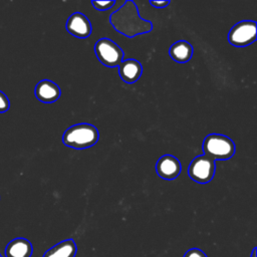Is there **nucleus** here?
Returning a JSON list of instances; mask_svg holds the SVG:
<instances>
[{
	"label": "nucleus",
	"mask_w": 257,
	"mask_h": 257,
	"mask_svg": "<svg viewBox=\"0 0 257 257\" xmlns=\"http://www.w3.org/2000/svg\"><path fill=\"white\" fill-rule=\"evenodd\" d=\"M230 44L236 47H244L252 44L256 40V22L243 20L236 23L228 33Z\"/></svg>",
	"instance_id": "nucleus-6"
},
{
	"label": "nucleus",
	"mask_w": 257,
	"mask_h": 257,
	"mask_svg": "<svg viewBox=\"0 0 257 257\" xmlns=\"http://www.w3.org/2000/svg\"><path fill=\"white\" fill-rule=\"evenodd\" d=\"M117 67L120 78L126 83H134L139 80L143 72V66L137 59L122 60Z\"/></svg>",
	"instance_id": "nucleus-10"
},
{
	"label": "nucleus",
	"mask_w": 257,
	"mask_h": 257,
	"mask_svg": "<svg viewBox=\"0 0 257 257\" xmlns=\"http://www.w3.org/2000/svg\"><path fill=\"white\" fill-rule=\"evenodd\" d=\"M150 4L156 8H164L170 4V1H150Z\"/></svg>",
	"instance_id": "nucleus-17"
},
{
	"label": "nucleus",
	"mask_w": 257,
	"mask_h": 257,
	"mask_svg": "<svg viewBox=\"0 0 257 257\" xmlns=\"http://www.w3.org/2000/svg\"><path fill=\"white\" fill-rule=\"evenodd\" d=\"M76 244L72 239L64 240L48 249L43 257H74L76 254Z\"/></svg>",
	"instance_id": "nucleus-13"
},
{
	"label": "nucleus",
	"mask_w": 257,
	"mask_h": 257,
	"mask_svg": "<svg viewBox=\"0 0 257 257\" xmlns=\"http://www.w3.org/2000/svg\"><path fill=\"white\" fill-rule=\"evenodd\" d=\"M10 101L7 97V95L0 90V113L6 112L9 109Z\"/></svg>",
	"instance_id": "nucleus-15"
},
{
	"label": "nucleus",
	"mask_w": 257,
	"mask_h": 257,
	"mask_svg": "<svg viewBox=\"0 0 257 257\" xmlns=\"http://www.w3.org/2000/svg\"><path fill=\"white\" fill-rule=\"evenodd\" d=\"M99 133L97 128L90 123H76L69 126L62 136V143L76 150L90 148L97 143Z\"/></svg>",
	"instance_id": "nucleus-2"
},
{
	"label": "nucleus",
	"mask_w": 257,
	"mask_h": 257,
	"mask_svg": "<svg viewBox=\"0 0 257 257\" xmlns=\"http://www.w3.org/2000/svg\"><path fill=\"white\" fill-rule=\"evenodd\" d=\"M97 59L105 66L117 67L123 60L122 49L109 38H100L94 44Z\"/></svg>",
	"instance_id": "nucleus-4"
},
{
	"label": "nucleus",
	"mask_w": 257,
	"mask_h": 257,
	"mask_svg": "<svg viewBox=\"0 0 257 257\" xmlns=\"http://www.w3.org/2000/svg\"><path fill=\"white\" fill-rule=\"evenodd\" d=\"M216 171L215 160L208 155H200L193 159L188 168L189 177L200 184L212 181Z\"/></svg>",
	"instance_id": "nucleus-5"
},
{
	"label": "nucleus",
	"mask_w": 257,
	"mask_h": 257,
	"mask_svg": "<svg viewBox=\"0 0 257 257\" xmlns=\"http://www.w3.org/2000/svg\"><path fill=\"white\" fill-rule=\"evenodd\" d=\"M256 251H257V248L255 247L251 253V257H256Z\"/></svg>",
	"instance_id": "nucleus-18"
},
{
	"label": "nucleus",
	"mask_w": 257,
	"mask_h": 257,
	"mask_svg": "<svg viewBox=\"0 0 257 257\" xmlns=\"http://www.w3.org/2000/svg\"><path fill=\"white\" fill-rule=\"evenodd\" d=\"M184 257H207V255L201 249L192 248L185 253Z\"/></svg>",
	"instance_id": "nucleus-16"
},
{
	"label": "nucleus",
	"mask_w": 257,
	"mask_h": 257,
	"mask_svg": "<svg viewBox=\"0 0 257 257\" xmlns=\"http://www.w3.org/2000/svg\"><path fill=\"white\" fill-rule=\"evenodd\" d=\"M34 93L38 100L45 103H51L60 97L61 91L59 86L52 80L42 79L36 84Z\"/></svg>",
	"instance_id": "nucleus-9"
},
{
	"label": "nucleus",
	"mask_w": 257,
	"mask_h": 257,
	"mask_svg": "<svg viewBox=\"0 0 257 257\" xmlns=\"http://www.w3.org/2000/svg\"><path fill=\"white\" fill-rule=\"evenodd\" d=\"M0 257H3V256H2V255H1V254H0Z\"/></svg>",
	"instance_id": "nucleus-19"
},
{
	"label": "nucleus",
	"mask_w": 257,
	"mask_h": 257,
	"mask_svg": "<svg viewBox=\"0 0 257 257\" xmlns=\"http://www.w3.org/2000/svg\"><path fill=\"white\" fill-rule=\"evenodd\" d=\"M91 4L95 9L103 11L110 9L115 4V1H91Z\"/></svg>",
	"instance_id": "nucleus-14"
},
{
	"label": "nucleus",
	"mask_w": 257,
	"mask_h": 257,
	"mask_svg": "<svg viewBox=\"0 0 257 257\" xmlns=\"http://www.w3.org/2000/svg\"><path fill=\"white\" fill-rule=\"evenodd\" d=\"M182 170L180 161L172 155H164L161 157L156 165V171L159 177L164 180L176 179Z\"/></svg>",
	"instance_id": "nucleus-8"
},
{
	"label": "nucleus",
	"mask_w": 257,
	"mask_h": 257,
	"mask_svg": "<svg viewBox=\"0 0 257 257\" xmlns=\"http://www.w3.org/2000/svg\"><path fill=\"white\" fill-rule=\"evenodd\" d=\"M66 30L78 38H86L91 34V23L81 12L72 13L66 21Z\"/></svg>",
	"instance_id": "nucleus-7"
},
{
	"label": "nucleus",
	"mask_w": 257,
	"mask_h": 257,
	"mask_svg": "<svg viewBox=\"0 0 257 257\" xmlns=\"http://www.w3.org/2000/svg\"><path fill=\"white\" fill-rule=\"evenodd\" d=\"M33 247L30 241L25 238H15L11 240L5 248V257H30Z\"/></svg>",
	"instance_id": "nucleus-11"
},
{
	"label": "nucleus",
	"mask_w": 257,
	"mask_h": 257,
	"mask_svg": "<svg viewBox=\"0 0 257 257\" xmlns=\"http://www.w3.org/2000/svg\"><path fill=\"white\" fill-rule=\"evenodd\" d=\"M203 153L214 160H228L235 154V144L227 136L210 134L203 142Z\"/></svg>",
	"instance_id": "nucleus-3"
},
{
	"label": "nucleus",
	"mask_w": 257,
	"mask_h": 257,
	"mask_svg": "<svg viewBox=\"0 0 257 257\" xmlns=\"http://www.w3.org/2000/svg\"><path fill=\"white\" fill-rule=\"evenodd\" d=\"M193 46L186 40H179L173 43L169 49L170 56L179 63L188 62L193 56Z\"/></svg>",
	"instance_id": "nucleus-12"
},
{
	"label": "nucleus",
	"mask_w": 257,
	"mask_h": 257,
	"mask_svg": "<svg viewBox=\"0 0 257 257\" xmlns=\"http://www.w3.org/2000/svg\"><path fill=\"white\" fill-rule=\"evenodd\" d=\"M112 27L126 37H134L140 34L149 33L153 29V24L140 16L136 3L127 0L116 11L109 16Z\"/></svg>",
	"instance_id": "nucleus-1"
}]
</instances>
